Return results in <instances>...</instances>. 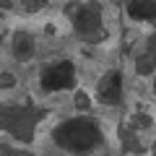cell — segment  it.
I'll use <instances>...</instances> for the list:
<instances>
[{
  "label": "cell",
  "instance_id": "1",
  "mask_svg": "<svg viewBox=\"0 0 156 156\" xmlns=\"http://www.w3.org/2000/svg\"><path fill=\"white\" fill-rule=\"evenodd\" d=\"M99 138H101L99 128L91 120H68L55 133L57 146L65 151H73V154H86L89 148H94L99 143Z\"/></svg>",
  "mask_w": 156,
  "mask_h": 156
},
{
  "label": "cell",
  "instance_id": "2",
  "mask_svg": "<svg viewBox=\"0 0 156 156\" xmlns=\"http://www.w3.org/2000/svg\"><path fill=\"white\" fill-rule=\"evenodd\" d=\"M73 83V65L70 62H57V65L47 68L44 76H42V86L44 91H62Z\"/></svg>",
  "mask_w": 156,
  "mask_h": 156
},
{
  "label": "cell",
  "instance_id": "3",
  "mask_svg": "<svg viewBox=\"0 0 156 156\" xmlns=\"http://www.w3.org/2000/svg\"><path fill=\"white\" fill-rule=\"evenodd\" d=\"M120 94H122V76H120V73H109V76L99 83V96H101V101L115 104V101L120 99Z\"/></svg>",
  "mask_w": 156,
  "mask_h": 156
},
{
  "label": "cell",
  "instance_id": "4",
  "mask_svg": "<svg viewBox=\"0 0 156 156\" xmlns=\"http://www.w3.org/2000/svg\"><path fill=\"white\" fill-rule=\"evenodd\" d=\"M76 26L81 34H94L99 29V13L94 8H83V11H78L76 16Z\"/></svg>",
  "mask_w": 156,
  "mask_h": 156
},
{
  "label": "cell",
  "instance_id": "5",
  "mask_svg": "<svg viewBox=\"0 0 156 156\" xmlns=\"http://www.w3.org/2000/svg\"><path fill=\"white\" fill-rule=\"evenodd\" d=\"M128 13L133 18H156V3H148V0H138V3H130Z\"/></svg>",
  "mask_w": 156,
  "mask_h": 156
},
{
  "label": "cell",
  "instance_id": "6",
  "mask_svg": "<svg viewBox=\"0 0 156 156\" xmlns=\"http://www.w3.org/2000/svg\"><path fill=\"white\" fill-rule=\"evenodd\" d=\"M13 47H16V55L21 57V60L31 57V52H34V44H31V39H29V37H23V34L16 39V44H13Z\"/></svg>",
  "mask_w": 156,
  "mask_h": 156
},
{
  "label": "cell",
  "instance_id": "7",
  "mask_svg": "<svg viewBox=\"0 0 156 156\" xmlns=\"http://www.w3.org/2000/svg\"><path fill=\"white\" fill-rule=\"evenodd\" d=\"M154 89H156V83H154Z\"/></svg>",
  "mask_w": 156,
  "mask_h": 156
}]
</instances>
